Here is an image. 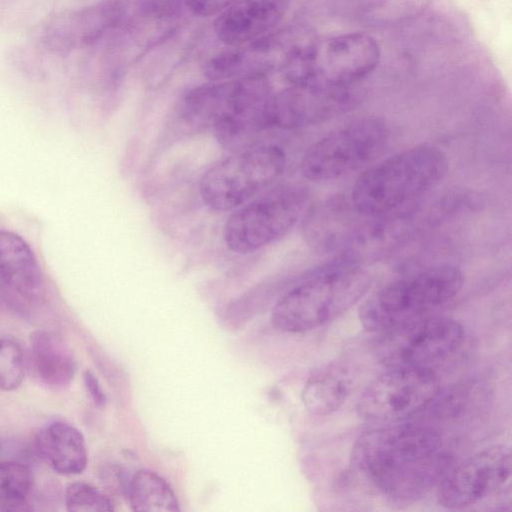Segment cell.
Instances as JSON below:
<instances>
[{
	"instance_id": "obj_3",
	"label": "cell",
	"mask_w": 512,
	"mask_h": 512,
	"mask_svg": "<svg viewBox=\"0 0 512 512\" xmlns=\"http://www.w3.org/2000/svg\"><path fill=\"white\" fill-rule=\"evenodd\" d=\"M371 282L358 260L342 257L289 289L273 307L272 323L287 333L316 329L357 303Z\"/></svg>"
},
{
	"instance_id": "obj_19",
	"label": "cell",
	"mask_w": 512,
	"mask_h": 512,
	"mask_svg": "<svg viewBox=\"0 0 512 512\" xmlns=\"http://www.w3.org/2000/svg\"><path fill=\"white\" fill-rule=\"evenodd\" d=\"M30 354L34 371L46 385L63 388L76 373V360L62 338L47 330L30 336Z\"/></svg>"
},
{
	"instance_id": "obj_16",
	"label": "cell",
	"mask_w": 512,
	"mask_h": 512,
	"mask_svg": "<svg viewBox=\"0 0 512 512\" xmlns=\"http://www.w3.org/2000/svg\"><path fill=\"white\" fill-rule=\"evenodd\" d=\"M290 0H236L216 16L214 32L227 47L251 42L279 27Z\"/></svg>"
},
{
	"instance_id": "obj_22",
	"label": "cell",
	"mask_w": 512,
	"mask_h": 512,
	"mask_svg": "<svg viewBox=\"0 0 512 512\" xmlns=\"http://www.w3.org/2000/svg\"><path fill=\"white\" fill-rule=\"evenodd\" d=\"M33 475L31 469L17 461H0V512H26Z\"/></svg>"
},
{
	"instance_id": "obj_27",
	"label": "cell",
	"mask_w": 512,
	"mask_h": 512,
	"mask_svg": "<svg viewBox=\"0 0 512 512\" xmlns=\"http://www.w3.org/2000/svg\"><path fill=\"white\" fill-rule=\"evenodd\" d=\"M1 449H2V448H1V444H0V451H1Z\"/></svg>"
},
{
	"instance_id": "obj_10",
	"label": "cell",
	"mask_w": 512,
	"mask_h": 512,
	"mask_svg": "<svg viewBox=\"0 0 512 512\" xmlns=\"http://www.w3.org/2000/svg\"><path fill=\"white\" fill-rule=\"evenodd\" d=\"M440 390L432 369L388 368L366 387L357 411L371 423H405L427 409Z\"/></svg>"
},
{
	"instance_id": "obj_17",
	"label": "cell",
	"mask_w": 512,
	"mask_h": 512,
	"mask_svg": "<svg viewBox=\"0 0 512 512\" xmlns=\"http://www.w3.org/2000/svg\"><path fill=\"white\" fill-rule=\"evenodd\" d=\"M0 279L27 300L39 297L44 284L41 267L29 244L8 230H0Z\"/></svg>"
},
{
	"instance_id": "obj_1",
	"label": "cell",
	"mask_w": 512,
	"mask_h": 512,
	"mask_svg": "<svg viewBox=\"0 0 512 512\" xmlns=\"http://www.w3.org/2000/svg\"><path fill=\"white\" fill-rule=\"evenodd\" d=\"M352 461L383 494L399 500L424 496L452 466L437 430L404 423L362 434L354 444Z\"/></svg>"
},
{
	"instance_id": "obj_8",
	"label": "cell",
	"mask_w": 512,
	"mask_h": 512,
	"mask_svg": "<svg viewBox=\"0 0 512 512\" xmlns=\"http://www.w3.org/2000/svg\"><path fill=\"white\" fill-rule=\"evenodd\" d=\"M312 38L294 27L276 28L251 42L228 47L211 58L203 68L211 81L278 72L285 80L297 67Z\"/></svg>"
},
{
	"instance_id": "obj_14",
	"label": "cell",
	"mask_w": 512,
	"mask_h": 512,
	"mask_svg": "<svg viewBox=\"0 0 512 512\" xmlns=\"http://www.w3.org/2000/svg\"><path fill=\"white\" fill-rule=\"evenodd\" d=\"M355 102L352 87L288 84L268 97L262 117L267 130H296L337 117L350 110Z\"/></svg>"
},
{
	"instance_id": "obj_6",
	"label": "cell",
	"mask_w": 512,
	"mask_h": 512,
	"mask_svg": "<svg viewBox=\"0 0 512 512\" xmlns=\"http://www.w3.org/2000/svg\"><path fill=\"white\" fill-rule=\"evenodd\" d=\"M286 157L275 145L259 144L234 152L202 175L199 191L213 210L229 211L251 200L283 173Z\"/></svg>"
},
{
	"instance_id": "obj_25",
	"label": "cell",
	"mask_w": 512,
	"mask_h": 512,
	"mask_svg": "<svg viewBox=\"0 0 512 512\" xmlns=\"http://www.w3.org/2000/svg\"><path fill=\"white\" fill-rule=\"evenodd\" d=\"M236 0H183L184 5L200 17L217 16Z\"/></svg>"
},
{
	"instance_id": "obj_21",
	"label": "cell",
	"mask_w": 512,
	"mask_h": 512,
	"mask_svg": "<svg viewBox=\"0 0 512 512\" xmlns=\"http://www.w3.org/2000/svg\"><path fill=\"white\" fill-rule=\"evenodd\" d=\"M128 497L137 512H178V499L169 483L152 470L141 469L132 476Z\"/></svg>"
},
{
	"instance_id": "obj_12",
	"label": "cell",
	"mask_w": 512,
	"mask_h": 512,
	"mask_svg": "<svg viewBox=\"0 0 512 512\" xmlns=\"http://www.w3.org/2000/svg\"><path fill=\"white\" fill-rule=\"evenodd\" d=\"M272 92L268 76L212 81L182 97L180 116L191 126L214 129L228 121L259 115Z\"/></svg>"
},
{
	"instance_id": "obj_2",
	"label": "cell",
	"mask_w": 512,
	"mask_h": 512,
	"mask_svg": "<svg viewBox=\"0 0 512 512\" xmlns=\"http://www.w3.org/2000/svg\"><path fill=\"white\" fill-rule=\"evenodd\" d=\"M446 154L432 145H417L367 169L355 182L350 203L367 217L398 211L429 194L448 171Z\"/></svg>"
},
{
	"instance_id": "obj_20",
	"label": "cell",
	"mask_w": 512,
	"mask_h": 512,
	"mask_svg": "<svg viewBox=\"0 0 512 512\" xmlns=\"http://www.w3.org/2000/svg\"><path fill=\"white\" fill-rule=\"evenodd\" d=\"M352 379L346 367L329 364L315 372L303 390L306 408L327 415L339 408L350 393Z\"/></svg>"
},
{
	"instance_id": "obj_9",
	"label": "cell",
	"mask_w": 512,
	"mask_h": 512,
	"mask_svg": "<svg viewBox=\"0 0 512 512\" xmlns=\"http://www.w3.org/2000/svg\"><path fill=\"white\" fill-rule=\"evenodd\" d=\"M463 326L442 316H424L380 333L378 360L387 368H429L461 347Z\"/></svg>"
},
{
	"instance_id": "obj_13",
	"label": "cell",
	"mask_w": 512,
	"mask_h": 512,
	"mask_svg": "<svg viewBox=\"0 0 512 512\" xmlns=\"http://www.w3.org/2000/svg\"><path fill=\"white\" fill-rule=\"evenodd\" d=\"M129 4V0H101L56 12L40 24L37 41L47 52L63 57L93 48L118 28Z\"/></svg>"
},
{
	"instance_id": "obj_5",
	"label": "cell",
	"mask_w": 512,
	"mask_h": 512,
	"mask_svg": "<svg viewBox=\"0 0 512 512\" xmlns=\"http://www.w3.org/2000/svg\"><path fill=\"white\" fill-rule=\"evenodd\" d=\"M310 193L283 185L238 207L226 220L223 238L235 253H250L287 235L308 211Z\"/></svg>"
},
{
	"instance_id": "obj_11",
	"label": "cell",
	"mask_w": 512,
	"mask_h": 512,
	"mask_svg": "<svg viewBox=\"0 0 512 512\" xmlns=\"http://www.w3.org/2000/svg\"><path fill=\"white\" fill-rule=\"evenodd\" d=\"M380 48L364 33H346L309 44L293 84L351 88L378 65Z\"/></svg>"
},
{
	"instance_id": "obj_26",
	"label": "cell",
	"mask_w": 512,
	"mask_h": 512,
	"mask_svg": "<svg viewBox=\"0 0 512 512\" xmlns=\"http://www.w3.org/2000/svg\"><path fill=\"white\" fill-rule=\"evenodd\" d=\"M83 379L86 390L93 402L98 406L104 405L106 397L97 377L91 371L86 370Z\"/></svg>"
},
{
	"instance_id": "obj_4",
	"label": "cell",
	"mask_w": 512,
	"mask_h": 512,
	"mask_svg": "<svg viewBox=\"0 0 512 512\" xmlns=\"http://www.w3.org/2000/svg\"><path fill=\"white\" fill-rule=\"evenodd\" d=\"M464 276L451 265H437L394 281L369 296L359 308V320L371 332L382 333L428 316L454 298Z\"/></svg>"
},
{
	"instance_id": "obj_24",
	"label": "cell",
	"mask_w": 512,
	"mask_h": 512,
	"mask_svg": "<svg viewBox=\"0 0 512 512\" xmlns=\"http://www.w3.org/2000/svg\"><path fill=\"white\" fill-rule=\"evenodd\" d=\"M23 378L24 357L21 347L13 339L0 336V389L15 390Z\"/></svg>"
},
{
	"instance_id": "obj_15",
	"label": "cell",
	"mask_w": 512,
	"mask_h": 512,
	"mask_svg": "<svg viewBox=\"0 0 512 512\" xmlns=\"http://www.w3.org/2000/svg\"><path fill=\"white\" fill-rule=\"evenodd\" d=\"M510 478V449L487 447L452 464L437 485V499L448 509L469 507L509 486Z\"/></svg>"
},
{
	"instance_id": "obj_18",
	"label": "cell",
	"mask_w": 512,
	"mask_h": 512,
	"mask_svg": "<svg viewBox=\"0 0 512 512\" xmlns=\"http://www.w3.org/2000/svg\"><path fill=\"white\" fill-rule=\"evenodd\" d=\"M35 449L47 465L62 475L80 474L87 466L84 436L68 423L54 422L42 428L35 437Z\"/></svg>"
},
{
	"instance_id": "obj_7",
	"label": "cell",
	"mask_w": 512,
	"mask_h": 512,
	"mask_svg": "<svg viewBox=\"0 0 512 512\" xmlns=\"http://www.w3.org/2000/svg\"><path fill=\"white\" fill-rule=\"evenodd\" d=\"M389 139L383 119L364 117L334 129L313 143L300 162L303 177L332 181L357 171L381 154Z\"/></svg>"
},
{
	"instance_id": "obj_23",
	"label": "cell",
	"mask_w": 512,
	"mask_h": 512,
	"mask_svg": "<svg viewBox=\"0 0 512 512\" xmlns=\"http://www.w3.org/2000/svg\"><path fill=\"white\" fill-rule=\"evenodd\" d=\"M66 509L71 512L93 511L110 512L114 510L112 500L97 487L74 482L65 491Z\"/></svg>"
}]
</instances>
